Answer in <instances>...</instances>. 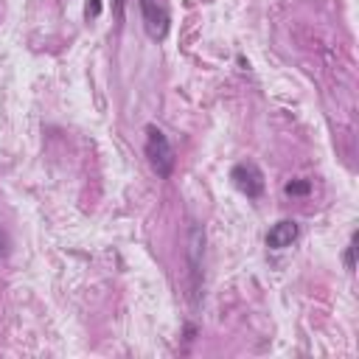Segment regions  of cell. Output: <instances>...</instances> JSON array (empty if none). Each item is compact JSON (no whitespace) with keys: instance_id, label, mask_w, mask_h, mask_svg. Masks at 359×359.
Returning a JSON list of instances; mask_svg holds the SVG:
<instances>
[{"instance_id":"obj_1","label":"cell","mask_w":359,"mask_h":359,"mask_svg":"<svg viewBox=\"0 0 359 359\" xmlns=\"http://www.w3.org/2000/svg\"><path fill=\"white\" fill-rule=\"evenodd\" d=\"M143 152H146V160H149V166L155 168L157 177L168 180L174 174L177 155H174V146L168 143V138L160 127H155V124L146 127V146H143Z\"/></svg>"},{"instance_id":"obj_2","label":"cell","mask_w":359,"mask_h":359,"mask_svg":"<svg viewBox=\"0 0 359 359\" xmlns=\"http://www.w3.org/2000/svg\"><path fill=\"white\" fill-rule=\"evenodd\" d=\"M230 180H233V186L247 197V199H259L267 188L264 183V171L259 168V163L253 160H247V163H236L233 171H230Z\"/></svg>"},{"instance_id":"obj_3","label":"cell","mask_w":359,"mask_h":359,"mask_svg":"<svg viewBox=\"0 0 359 359\" xmlns=\"http://www.w3.org/2000/svg\"><path fill=\"white\" fill-rule=\"evenodd\" d=\"M140 6V17H143V28H146V34L160 43L166 40L168 34V25H171V17H168V9L160 3V0H138Z\"/></svg>"},{"instance_id":"obj_4","label":"cell","mask_w":359,"mask_h":359,"mask_svg":"<svg viewBox=\"0 0 359 359\" xmlns=\"http://www.w3.org/2000/svg\"><path fill=\"white\" fill-rule=\"evenodd\" d=\"M202 256H205V230L199 225H191L188 233V264H191V278H194V295L199 292L202 283Z\"/></svg>"},{"instance_id":"obj_5","label":"cell","mask_w":359,"mask_h":359,"mask_svg":"<svg viewBox=\"0 0 359 359\" xmlns=\"http://www.w3.org/2000/svg\"><path fill=\"white\" fill-rule=\"evenodd\" d=\"M298 236H301V228H298L295 219H281V222H275V225L270 228V233H267V247H270V250H286V247H292V244L298 241Z\"/></svg>"},{"instance_id":"obj_6","label":"cell","mask_w":359,"mask_h":359,"mask_svg":"<svg viewBox=\"0 0 359 359\" xmlns=\"http://www.w3.org/2000/svg\"><path fill=\"white\" fill-rule=\"evenodd\" d=\"M309 191H312V180H292V183L283 186L286 197H306Z\"/></svg>"},{"instance_id":"obj_7","label":"cell","mask_w":359,"mask_h":359,"mask_svg":"<svg viewBox=\"0 0 359 359\" xmlns=\"http://www.w3.org/2000/svg\"><path fill=\"white\" fill-rule=\"evenodd\" d=\"M345 270H348V272L356 270V233L351 236V241H348V247H345Z\"/></svg>"},{"instance_id":"obj_8","label":"cell","mask_w":359,"mask_h":359,"mask_svg":"<svg viewBox=\"0 0 359 359\" xmlns=\"http://www.w3.org/2000/svg\"><path fill=\"white\" fill-rule=\"evenodd\" d=\"M101 14V0H87V6H85V17L87 20H96Z\"/></svg>"},{"instance_id":"obj_9","label":"cell","mask_w":359,"mask_h":359,"mask_svg":"<svg viewBox=\"0 0 359 359\" xmlns=\"http://www.w3.org/2000/svg\"><path fill=\"white\" fill-rule=\"evenodd\" d=\"M6 244H9V241H6L3 230H0V256H6Z\"/></svg>"}]
</instances>
